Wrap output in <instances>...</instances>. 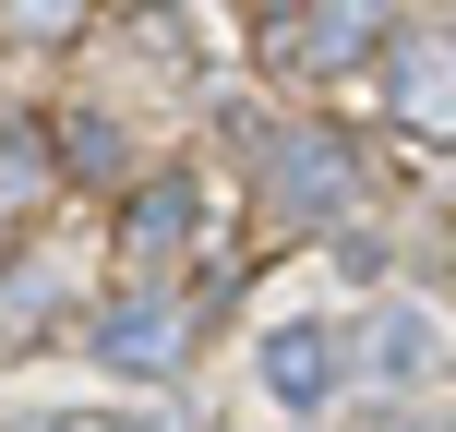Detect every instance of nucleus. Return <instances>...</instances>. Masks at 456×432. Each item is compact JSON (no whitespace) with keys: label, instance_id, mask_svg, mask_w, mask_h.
Returning <instances> with one entry per match:
<instances>
[{"label":"nucleus","instance_id":"423d86ee","mask_svg":"<svg viewBox=\"0 0 456 432\" xmlns=\"http://www.w3.org/2000/svg\"><path fill=\"white\" fill-rule=\"evenodd\" d=\"M48 181H61V133H48V120H0V252L37 228Z\"/></svg>","mask_w":456,"mask_h":432},{"label":"nucleus","instance_id":"0eeeda50","mask_svg":"<svg viewBox=\"0 0 456 432\" xmlns=\"http://www.w3.org/2000/svg\"><path fill=\"white\" fill-rule=\"evenodd\" d=\"M337 361H348L337 324H313V313L276 324V337H265V396H276V409H324V396H337Z\"/></svg>","mask_w":456,"mask_h":432},{"label":"nucleus","instance_id":"39448f33","mask_svg":"<svg viewBox=\"0 0 456 432\" xmlns=\"http://www.w3.org/2000/svg\"><path fill=\"white\" fill-rule=\"evenodd\" d=\"M192 240H205V192H192L181 168H157V181H133V192H120V265H133V276L181 265Z\"/></svg>","mask_w":456,"mask_h":432},{"label":"nucleus","instance_id":"6e6552de","mask_svg":"<svg viewBox=\"0 0 456 432\" xmlns=\"http://www.w3.org/2000/svg\"><path fill=\"white\" fill-rule=\"evenodd\" d=\"M72 313V276L48 252H0V337H48Z\"/></svg>","mask_w":456,"mask_h":432},{"label":"nucleus","instance_id":"f8f14e48","mask_svg":"<svg viewBox=\"0 0 456 432\" xmlns=\"http://www.w3.org/2000/svg\"><path fill=\"white\" fill-rule=\"evenodd\" d=\"M372 432H456V409H409V396H385V420Z\"/></svg>","mask_w":456,"mask_h":432},{"label":"nucleus","instance_id":"ddd939ff","mask_svg":"<svg viewBox=\"0 0 456 432\" xmlns=\"http://www.w3.org/2000/svg\"><path fill=\"white\" fill-rule=\"evenodd\" d=\"M24 432H109V420H85V409H37Z\"/></svg>","mask_w":456,"mask_h":432},{"label":"nucleus","instance_id":"1a4fd4ad","mask_svg":"<svg viewBox=\"0 0 456 432\" xmlns=\"http://www.w3.org/2000/svg\"><path fill=\"white\" fill-rule=\"evenodd\" d=\"M48 133H61V168L85 192H120V181H133V133H120L109 109H72V120H48Z\"/></svg>","mask_w":456,"mask_h":432},{"label":"nucleus","instance_id":"f03ea898","mask_svg":"<svg viewBox=\"0 0 456 432\" xmlns=\"http://www.w3.org/2000/svg\"><path fill=\"white\" fill-rule=\"evenodd\" d=\"M361 216V157L348 133L300 120V133H265V228H348Z\"/></svg>","mask_w":456,"mask_h":432},{"label":"nucleus","instance_id":"f257e3e1","mask_svg":"<svg viewBox=\"0 0 456 432\" xmlns=\"http://www.w3.org/2000/svg\"><path fill=\"white\" fill-rule=\"evenodd\" d=\"M192 337H205V289H157V276H133L120 300H96L85 348L109 372H133V385H168V372L192 361Z\"/></svg>","mask_w":456,"mask_h":432},{"label":"nucleus","instance_id":"9b49d317","mask_svg":"<svg viewBox=\"0 0 456 432\" xmlns=\"http://www.w3.org/2000/svg\"><path fill=\"white\" fill-rule=\"evenodd\" d=\"M85 0H0V48H72Z\"/></svg>","mask_w":456,"mask_h":432},{"label":"nucleus","instance_id":"7ed1b4c3","mask_svg":"<svg viewBox=\"0 0 456 432\" xmlns=\"http://www.w3.org/2000/svg\"><path fill=\"white\" fill-rule=\"evenodd\" d=\"M385 120L409 144H456V24H396L385 37Z\"/></svg>","mask_w":456,"mask_h":432},{"label":"nucleus","instance_id":"20e7f679","mask_svg":"<svg viewBox=\"0 0 456 432\" xmlns=\"http://www.w3.org/2000/svg\"><path fill=\"white\" fill-rule=\"evenodd\" d=\"M396 37V0H289L276 12V72H361L372 48Z\"/></svg>","mask_w":456,"mask_h":432},{"label":"nucleus","instance_id":"9d476101","mask_svg":"<svg viewBox=\"0 0 456 432\" xmlns=\"http://www.w3.org/2000/svg\"><path fill=\"white\" fill-rule=\"evenodd\" d=\"M372 372H385V385H420V372H433V324H420V313H372Z\"/></svg>","mask_w":456,"mask_h":432}]
</instances>
